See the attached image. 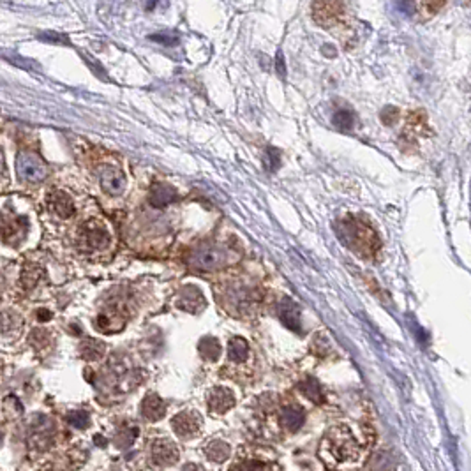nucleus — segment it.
Returning <instances> with one entry per match:
<instances>
[{"label": "nucleus", "instance_id": "obj_1", "mask_svg": "<svg viewBox=\"0 0 471 471\" xmlns=\"http://www.w3.org/2000/svg\"><path fill=\"white\" fill-rule=\"evenodd\" d=\"M323 455H329V461L334 464H351L360 455V445L355 434L348 427H334L327 434L321 446Z\"/></svg>", "mask_w": 471, "mask_h": 471}, {"label": "nucleus", "instance_id": "obj_2", "mask_svg": "<svg viewBox=\"0 0 471 471\" xmlns=\"http://www.w3.org/2000/svg\"><path fill=\"white\" fill-rule=\"evenodd\" d=\"M342 242H346L351 249L362 256L374 255V251L380 246L374 231L357 219H351L342 225Z\"/></svg>", "mask_w": 471, "mask_h": 471}, {"label": "nucleus", "instance_id": "obj_3", "mask_svg": "<svg viewBox=\"0 0 471 471\" xmlns=\"http://www.w3.org/2000/svg\"><path fill=\"white\" fill-rule=\"evenodd\" d=\"M16 173L23 182L39 183L46 179L48 170L41 159L32 152H20L16 157Z\"/></svg>", "mask_w": 471, "mask_h": 471}, {"label": "nucleus", "instance_id": "obj_4", "mask_svg": "<svg viewBox=\"0 0 471 471\" xmlns=\"http://www.w3.org/2000/svg\"><path fill=\"white\" fill-rule=\"evenodd\" d=\"M188 262L191 267L200 268V270H212V268L221 267L226 262V253L221 247L203 244V246H198L196 249L191 251Z\"/></svg>", "mask_w": 471, "mask_h": 471}, {"label": "nucleus", "instance_id": "obj_5", "mask_svg": "<svg viewBox=\"0 0 471 471\" xmlns=\"http://www.w3.org/2000/svg\"><path fill=\"white\" fill-rule=\"evenodd\" d=\"M79 246L85 251H97L103 249L110 244V233L105 226L97 221H90L84 225V228L79 229Z\"/></svg>", "mask_w": 471, "mask_h": 471}, {"label": "nucleus", "instance_id": "obj_6", "mask_svg": "<svg viewBox=\"0 0 471 471\" xmlns=\"http://www.w3.org/2000/svg\"><path fill=\"white\" fill-rule=\"evenodd\" d=\"M342 14H344V4L341 0H314L313 2V18L320 25H334L335 21L341 20Z\"/></svg>", "mask_w": 471, "mask_h": 471}, {"label": "nucleus", "instance_id": "obj_7", "mask_svg": "<svg viewBox=\"0 0 471 471\" xmlns=\"http://www.w3.org/2000/svg\"><path fill=\"white\" fill-rule=\"evenodd\" d=\"M29 228L25 217L21 216H9L0 219V238L8 244H18L23 240Z\"/></svg>", "mask_w": 471, "mask_h": 471}, {"label": "nucleus", "instance_id": "obj_8", "mask_svg": "<svg viewBox=\"0 0 471 471\" xmlns=\"http://www.w3.org/2000/svg\"><path fill=\"white\" fill-rule=\"evenodd\" d=\"M99 182L101 188L108 192L110 196H118L125 189V177L118 168L115 166H101L99 168Z\"/></svg>", "mask_w": 471, "mask_h": 471}, {"label": "nucleus", "instance_id": "obj_9", "mask_svg": "<svg viewBox=\"0 0 471 471\" xmlns=\"http://www.w3.org/2000/svg\"><path fill=\"white\" fill-rule=\"evenodd\" d=\"M173 429L179 436L182 438H191L200 431L201 427V418L198 417L196 413H179L175 418H173Z\"/></svg>", "mask_w": 471, "mask_h": 471}, {"label": "nucleus", "instance_id": "obj_10", "mask_svg": "<svg viewBox=\"0 0 471 471\" xmlns=\"http://www.w3.org/2000/svg\"><path fill=\"white\" fill-rule=\"evenodd\" d=\"M46 205H48L50 212H53L55 216H59L60 219H67V217H71L73 214H75L73 200L62 191L50 192V194H48V200H46Z\"/></svg>", "mask_w": 471, "mask_h": 471}, {"label": "nucleus", "instance_id": "obj_11", "mask_svg": "<svg viewBox=\"0 0 471 471\" xmlns=\"http://www.w3.org/2000/svg\"><path fill=\"white\" fill-rule=\"evenodd\" d=\"M152 457H154V463L157 466H168V464H173L179 457V452H177L175 445L168 440H159L154 442L152 445Z\"/></svg>", "mask_w": 471, "mask_h": 471}, {"label": "nucleus", "instance_id": "obj_12", "mask_svg": "<svg viewBox=\"0 0 471 471\" xmlns=\"http://www.w3.org/2000/svg\"><path fill=\"white\" fill-rule=\"evenodd\" d=\"M235 405L233 394L229 392L228 388L217 387L214 388L209 396V408L216 413H225L228 411L231 406Z\"/></svg>", "mask_w": 471, "mask_h": 471}, {"label": "nucleus", "instance_id": "obj_13", "mask_svg": "<svg viewBox=\"0 0 471 471\" xmlns=\"http://www.w3.org/2000/svg\"><path fill=\"white\" fill-rule=\"evenodd\" d=\"M279 316L283 320V323L288 329L298 332L301 330V311L296 307V304L290 298H284L279 305Z\"/></svg>", "mask_w": 471, "mask_h": 471}, {"label": "nucleus", "instance_id": "obj_14", "mask_svg": "<svg viewBox=\"0 0 471 471\" xmlns=\"http://www.w3.org/2000/svg\"><path fill=\"white\" fill-rule=\"evenodd\" d=\"M177 200L175 189L166 186V183H155L154 188L151 189V203L157 209H163L166 205H170L171 201Z\"/></svg>", "mask_w": 471, "mask_h": 471}, {"label": "nucleus", "instance_id": "obj_15", "mask_svg": "<svg viewBox=\"0 0 471 471\" xmlns=\"http://www.w3.org/2000/svg\"><path fill=\"white\" fill-rule=\"evenodd\" d=\"M164 411H166V405L159 399L157 396H147L142 405V413L149 420H159L163 418Z\"/></svg>", "mask_w": 471, "mask_h": 471}, {"label": "nucleus", "instance_id": "obj_16", "mask_svg": "<svg viewBox=\"0 0 471 471\" xmlns=\"http://www.w3.org/2000/svg\"><path fill=\"white\" fill-rule=\"evenodd\" d=\"M179 305L182 309H186V311L196 313L198 309H200L201 305H203V296H201V293L198 292L196 288H192V286H189V288L183 290L182 295H180Z\"/></svg>", "mask_w": 471, "mask_h": 471}, {"label": "nucleus", "instance_id": "obj_17", "mask_svg": "<svg viewBox=\"0 0 471 471\" xmlns=\"http://www.w3.org/2000/svg\"><path fill=\"white\" fill-rule=\"evenodd\" d=\"M283 424L286 429L296 431L304 424V411L298 406H288L283 411Z\"/></svg>", "mask_w": 471, "mask_h": 471}, {"label": "nucleus", "instance_id": "obj_18", "mask_svg": "<svg viewBox=\"0 0 471 471\" xmlns=\"http://www.w3.org/2000/svg\"><path fill=\"white\" fill-rule=\"evenodd\" d=\"M228 355H229V359L233 360V362H244V360L247 359V355H249V346H247V342L240 338L231 339L228 346Z\"/></svg>", "mask_w": 471, "mask_h": 471}, {"label": "nucleus", "instance_id": "obj_19", "mask_svg": "<svg viewBox=\"0 0 471 471\" xmlns=\"http://www.w3.org/2000/svg\"><path fill=\"white\" fill-rule=\"evenodd\" d=\"M332 122H334V125L339 127V129L350 131L357 124V117H355V113L351 110H338L334 113V117H332Z\"/></svg>", "mask_w": 471, "mask_h": 471}, {"label": "nucleus", "instance_id": "obj_20", "mask_svg": "<svg viewBox=\"0 0 471 471\" xmlns=\"http://www.w3.org/2000/svg\"><path fill=\"white\" fill-rule=\"evenodd\" d=\"M81 355H84L87 360H97L105 355V344L99 341H94V339H88L81 344Z\"/></svg>", "mask_w": 471, "mask_h": 471}, {"label": "nucleus", "instance_id": "obj_21", "mask_svg": "<svg viewBox=\"0 0 471 471\" xmlns=\"http://www.w3.org/2000/svg\"><path fill=\"white\" fill-rule=\"evenodd\" d=\"M200 353L203 355L205 359L217 360V357L221 355V346H219V342H217V339L205 338L203 341L200 342Z\"/></svg>", "mask_w": 471, "mask_h": 471}, {"label": "nucleus", "instance_id": "obj_22", "mask_svg": "<svg viewBox=\"0 0 471 471\" xmlns=\"http://www.w3.org/2000/svg\"><path fill=\"white\" fill-rule=\"evenodd\" d=\"M301 390L304 392V396L313 403H321L323 400V392H321V387L313 380V378H307L304 383L301 385Z\"/></svg>", "mask_w": 471, "mask_h": 471}, {"label": "nucleus", "instance_id": "obj_23", "mask_svg": "<svg viewBox=\"0 0 471 471\" xmlns=\"http://www.w3.org/2000/svg\"><path fill=\"white\" fill-rule=\"evenodd\" d=\"M207 454L214 461H225L229 454V446L222 442H214L212 445L207 446Z\"/></svg>", "mask_w": 471, "mask_h": 471}, {"label": "nucleus", "instance_id": "obj_24", "mask_svg": "<svg viewBox=\"0 0 471 471\" xmlns=\"http://www.w3.org/2000/svg\"><path fill=\"white\" fill-rule=\"evenodd\" d=\"M152 41L159 42V44L164 46H173L179 42V34L173 32V30H163V32H157L154 36H151Z\"/></svg>", "mask_w": 471, "mask_h": 471}, {"label": "nucleus", "instance_id": "obj_25", "mask_svg": "<svg viewBox=\"0 0 471 471\" xmlns=\"http://www.w3.org/2000/svg\"><path fill=\"white\" fill-rule=\"evenodd\" d=\"M41 274H42L41 268L30 265V267H27L25 270H23V284H25V286H29V288H32L34 284L41 279Z\"/></svg>", "mask_w": 471, "mask_h": 471}, {"label": "nucleus", "instance_id": "obj_26", "mask_svg": "<svg viewBox=\"0 0 471 471\" xmlns=\"http://www.w3.org/2000/svg\"><path fill=\"white\" fill-rule=\"evenodd\" d=\"M69 424H71L73 427H76V429H85V427L90 424V420H88V415L84 411H78V413H71L69 415Z\"/></svg>", "mask_w": 471, "mask_h": 471}, {"label": "nucleus", "instance_id": "obj_27", "mask_svg": "<svg viewBox=\"0 0 471 471\" xmlns=\"http://www.w3.org/2000/svg\"><path fill=\"white\" fill-rule=\"evenodd\" d=\"M397 118H399V110L394 108V106H387L383 110V113H381V122L387 125H394L397 122Z\"/></svg>", "mask_w": 471, "mask_h": 471}, {"label": "nucleus", "instance_id": "obj_28", "mask_svg": "<svg viewBox=\"0 0 471 471\" xmlns=\"http://www.w3.org/2000/svg\"><path fill=\"white\" fill-rule=\"evenodd\" d=\"M397 8L400 13H405L406 16H411L415 13V0H397Z\"/></svg>", "mask_w": 471, "mask_h": 471}, {"label": "nucleus", "instance_id": "obj_29", "mask_svg": "<svg viewBox=\"0 0 471 471\" xmlns=\"http://www.w3.org/2000/svg\"><path fill=\"white\" fill-rule=\"evenodd\" d=\"M424 4H426L427 13L436 14V13H440L443 5H445V0H424Z\"/></svg>", "mask_w": 471, "mask_h": 471}, {"label": "nucleus", "instance_id": "obj_30", "mask_svg": "<svg viewBox=\"0 0 471 471\" xmlns=\"http://www.w3.org/2000/svg\"><path fill=\"white\" fill-rule=\"evenodd\" d=\"M275 71L279 73V76H284V73H286V66H284L283 53H277V59H275Z\"/></svg>", "mask_w": 471, "mask_h": 471}, {"label": "nucleus", "instance_id": "obj_31", "mask_svg": "<svg viewBox=\"0 0 471 471\" xmlns=\"http://www.w3.org/2000/svg\"><path fill=\"white\" fill-rule=\"evenodd\" d=\"M0 175H4V157H2V152H0Z\"/></svg>", "mask_w": 471, "mask_h": 471}, {"label": "nucleus", "instance_id": "obj_32", "mask_svg": "<svg viewBox=\"0 0 471 471\" xmlns=\"http://www.w3.org/2000/svg\"><path fill=\"white\" fill-rule=\"evenodd\" d=\"M464 4H468V5H471V0H464Z\"/></svg>", "mask_w": 471, "mask_h": 471}]
</instances>
